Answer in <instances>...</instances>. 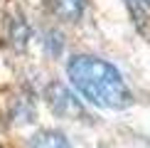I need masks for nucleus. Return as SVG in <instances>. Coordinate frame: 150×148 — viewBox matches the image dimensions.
Here are the masks:
<instances>
[{
  "instance_id": "f257e3e1",
  "label": "nucleus",
  "mask_w": 150,
  "mask_h": 148,
  "mask_svg": "<svg viewBox=\"0 0 150 148\" xmlns=\"http://www.w3.org/2000/svg\"><path fill=\"white\" fill-rule=\"evenodd\" d=\"M67 77L74 89L93 106L121 111L133 104V94H130L123 74L101 57L74 54L67 62Z\"/></svg>"
},
{
  "instance_id": "423d86ee",
  "label": "nucleus",
  "mask_w": 150,
  "mask_h": 148,
  "mask_svg": "<svg viewBox=\"0 0 150 148\" xmlns=\"http://www.w3.org/2000/svg\"><path fill=\"white\" fill-rule=\"evenodd\" d=\"M140 3H143V5H148V8H150V0H140Z\"/></svg>"
},
{
  "instance_id": "20e7f679",
  "label": "nucleus",
  "mask_w": 150,
  "mask_h": 148,
  "mask_svg": "<svg viewBox=\"0 0 150 148\" xmlns=\"http://www.w3.org/2000/svg\"><path fill=\"white\" fill-rule=\"evenodd\" d=\"M27 148H71V143L59 131H40L30 138Z\"/></svg>"
},
{
  "instance_id": "7ed1b4c3",
  "label": "nucleus",
  "mask_w": 150,
  "mask_h": 148,
  "mask_svg": "<svg viewBox=\"0 0 150 148\" xmlns=\"http://www.w3.org/2000/svg\"><path fill=\"white\" fill-rule=\"evenodd\" d=\"M47 5L57 17H62L67 22L81 20V15L86 10V0H47Z\"/></svg>"
},
{
  "instance_id": "f03ea898",
  "label": "nucleus",
  "mask_w": 150,
  "mask_h": 148,
  "mask_svg": "<svg viewBox=\"0 0 150 148\" xmlns=\"http://www.w3.org/2000/svg\"><path fill=\"white\" fill-rule=\"evenodd\" d=\"M47 99H49V106H52L54 114L59 116H81L84 111H81V104L76 101V96L71 94L69 89H67L64 84H52L47 91Z\"/></svg>"
},
{
  "instance_id": "39448f33",
  "label": "nucleus",
  "mask_w": 150,
  "mask_h": 148,
  "mask_svg": "<svg viewBox=\"0 0 150 148\" xmlns=\"http://www.w3.org/2000/svg\"><path fill=\"white\" fill-rule=\"evenodd\" d=\"M62 47H64V42H62V35H59V32H47V35H45V49H47L49 54L59 57V54H62Z\"/></svg>"
}]
</instances>
